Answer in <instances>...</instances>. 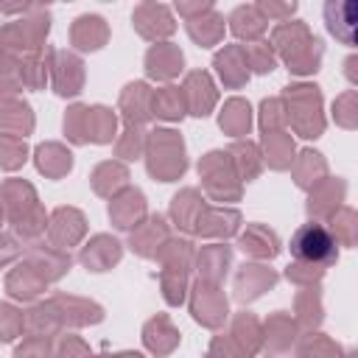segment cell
I'll list each match as a JSON object with an SVG mask.
<instances>
[{
  "mask_svg": "<svg viewBox=\"0 0 358 358\" xmlns=\"http://www.w3.org/2000/svg\"><path fill=\"white\" fill-rule=\"evenodd\" d=\"M291 252L299 260H310V263H333L336 260V241L330 238V232L319 224H305L294 232L291 241Z\"/></svg>",
  "mask_w": 358,
  "mask_h": 358,
  "instance_id": "6da1fadb",
  "label": "cell"
}]
</instances>
